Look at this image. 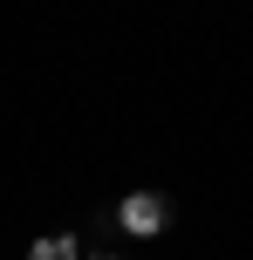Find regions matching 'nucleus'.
I'll list each match as a JSON object with an SVG mask.
<instances>
[{
  "instance_id": "1",
  "label": "nucleus",
  "mask_w": 253,
  "mask_h": 260,
  "mask_svg": "<svg viewBox=\"0 0 253 260\" xmlns=\"http://www.w3.org/2000/svg\"><path fill=\"white\" fill-rule=\"evenodd\" d=\"M164 226H171V199H164L158 185H137V192L117 199V233L123 240H158Z\"/></svg>"
},
{
  "instance_id": "2",
  "label": "nucleus",
  "mask_w": 253,
  "mask_h": 260,
  "mask_svg": "<svg viewBox=\"0 0 253 260\" xmlns=\"http://www.w3.org/2000/svg\"><path fill=\"white\" fill-rule=\"evenodd\" d=\"M27 260H82V240L76 233H41V240H27Z\"/></svg>"
},
{
  "instance_id": "3",
  "label": "nucleus",
  "mask_w": 253,
  "mask_h": 260,
  "mask_svg": "<svg viewBox=\"0 0 253 260\" xmlns=\"http://www.w3.org/2000/svg\"><path fill=\"white\" fill-rule=\"evenodd\" d=\"M96 260H123V253H96Z\"/></svg>"
}]
</instances>
